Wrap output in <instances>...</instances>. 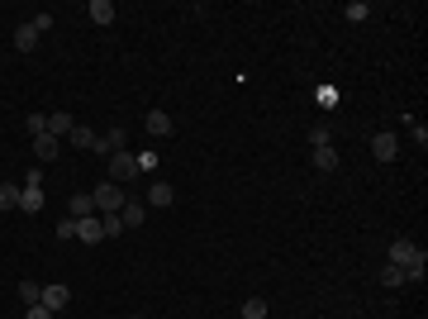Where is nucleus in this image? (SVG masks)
<instances>
[{"label": "nucleus", "mask_w": 428, "mask_h": 319, "mask_svg": "<svg viewBox=\"0 0 428 319\" xmlns=\"http://www.w3.org/2000/svg\"><path fill=\"white\" fill-rule=\"evenodd\" d=\"M19 210L24 214L43 210V177H38V167H29V177H24V186H19Z\"/></svg>", "instance_id": "f257e3e1"}, {"label": "nucleus", "mask_w": 428, "mask_h": 319, "mask_svg": "<svg viewBox=\"0 0 428 319\" xmlns=\"http://www.w3.org/2000/svg\"><path fill=\"white\" fill-rule=\"evenodd\" d=\"M91 201H96V214H119L124 210V191H119L114 181H101V186L91 191Z\"/></svg>", "instance_id": "f03ea898"}, {"label": "nucleus", "mask_w": 428, "mask_h": 319, "mask_svg": "<svg viewBox=\"0 0 428 319\" xmlns=\"http://www.w3.org/2000/svg\"><path fill=\"white\" fill-rule=\"evenodd\" d=\"M138 177V162H133V153L124 148V153H109V181L119 186V181H133Z\"/></svg>", "instance_id": "7ed1b4c3"}, {"label": "nucleus", "mask_w": 428, "mask_h": 319, "mask_svg": "<svg viewBox=\"0 0 428 319\" xmlns=\"http://www.w3.org/2000/svg\"><path fill=\"white\" fill-rule=\"evenodd\" d=\"M371 153H376V162H395V153H400V138H395L390 129H381V133L371 138Z\"/></svg>", "instance_id": "20e7f679"}, {"label": "nucleus", "mask_w": 428, "mask_h": 319, "mask_svg": "<svg viewBox=\"0 0 428 319\" xmlns=\"http://www.w3.org/2000/svg\"><path fill=\"white\" fill-rule=\"evenodd\" d=\"M67 301H72V291H67L62 281H48V286H43V296H38V305H48L53 315H57V310H67Z\"/></svg>", "instance_id": "39448f33"}, {"label": "nucleus", "mask_w": 428, "mask_h": 319, "mask_svg": "<svg viewBox=\"0 0 428 319\" xmlns=\"http://www.w3.org/2000/svg\"><path fill=\"white\" fill-rule=\"evenodd\" d=\"M148 133H152V138H172V133H176L172 114H167V110H148Z\"/></svg>", "instance_id": "423d86ee"}, {"label": "nucleus", "mask_w": 428, "mask_h": 319, "mask_svg": "<svg viewBox=\"0 0 428 319\" xmlns=\"http://www.w3.org/2000/svg\"><path fill=\"white\" fill-rule=\"evenodd\" d=\"M34 153H38V162H53V157L62 153V138H53V133L43 129V133H34Z\"/></svg>", "instance_id": "0eeeda50"}, {"label": "nucleus", "mask_w": 428, "mask_h": 319, "mask_svg": "<svg viewBox=\"0 0 428 319\" xmlns=\"http://www.w3.org/2000/svg\"><path fill=\"white\" fill-rule=\"evenodd\" d=\"M91 153H101V157H109V153H124V129H105L101 138H96V148Z\"/></svg>", "instance_id": "6e6552de"}, {"label": "nucleus", "mask_w": 428, "mask_h": 319, "mask_svg": "<svg viewBox=\"0 0 428 319\" xmlns=\"http://www.w3.org/2000/svg\"><path fill=\"white\" fill-rule=\"evenodd\" d=\"M77 238H81V243H101V238H105V224H101V214H91V219H77Z\"/></svg>", "instance_id": "1a4fd4ad"}, {"label": "nucleus", "mask_w": 428, "mask_h": 319, "mask_svg": "<svg viewBox=\"0 0 428 319\" xmlns=\"http://www.w3.org/2000/svg\"><path fill=\"white\" fill-rule=\"evenodd\" d=\"M172 201H176V191H172L167 181H152V191H148V205H152V210H167Z\"/></svg>", "instance_id": "9d476101"}, {"label": "nucleus", "mask_w": 428, "mask_h": 319, "mask_svg": "<svg viewBox=\"0 0 428 319\" xmlns=\"http://www.w3.org/2000/svg\"><path fill=\"white\" fill-rule=\"evenodd\" d=\"M14 48H19V53H34V48H38V29H34V24H19V29H14Z\"/></svg>", "instance_id": "9b49d317"}, {"label": "nucleus", "mask_w": 428, "mask_h": 319, "mask_svg": "<svg viewBox=\"0 0 428 319\" xmlns=\"http://www.w3.org/2000/svg\"><path fill=\"white\" fill-rule=\"evenodd\" d=\"M72 129H77V119H72V114H62V110H57V114H48V133H53V138H67Z\"/></svg>", "instance_id": "f8f14e48"}, {"label": "nucleus", "mask_w": 428, "mask_h": 319, "mask_svg": "<svg viewBox=\"0 0 428 319\" xmlns=\"http://www.w3.org/2000/svg\"><path fill=\"white\" fill-rule=\"evenodd\" d=\"M96 138H101V133H96V129H81V124H77V129L67 133V143H72V148H86V153L96 148Z\"/></svg>", "instance_id": "ddd939ff"}, {"label": "nucleus", "mask_w": 428, "mask_h": 319, "mask_svg": "<svg viewBox=\"0 0 428 319\" xmlns=\"http://www.w3.org/2000/svg\"><path fill=\"white\" fill-rule=\"evenodd\" d=\"M143 205H138V201H124V210H119V219H124V229H138V224H143Z\"/></svg>", "instance_id": "4468645a"}, {"label": "nucleus", "mask_w": 428, "mask_h": 319, "mask_svg": "<svg viewBox=\"0 0 428 319\" xmlns=\"http://www.w3.org/2000/svg\"><path fill=\"white\" fill-rule=\"evenodd\" d=\"M86 14H91L96 24H114V5H109V0H91V10H86Z\"/></svg>", "instance_id": "2eb2a0df"}, {"label": "nucleus", "mask_w": 428, "mask_h": 319, "mask_svg": "<svg viewBox=\"0 0 428 319\" xmlns=\"http://www.w3.org/2000/svg\"><path fill=\"white\" fill-rule=\"evenodd\" d=\"M96 214V201L91 196H72V219H91Z\"/></svg>", "instance_id": "dca6fc26"}, {"label": "nucleus", "mask_w": 428, "mask_h": 319, "mask_svg": "<svg viewBox=\"0 0 428 319\" xmlns=\"http://www.w3.org/2000/svg\"><path fill=\"white\" fill-rule=\"evenodd\" d=\"M243 319H267V301L262 296H248L243 301Z\"/></svg>", "instance_id": "f3484780"}, {"label": "nucleus", "mask_w": 428, "mask_h": 319, "mask_svg": "<svg viewBox=\"0 0 428 319\" xmlns=\"http://www.w3.org/2000/svg\"><path fill=\"white\" fill-rule=\"evenodd\" d=\"M381 286H405V267L386 262V267H381Z\"/></svg>", "instance_id": "a211bd4d"}, {"label": "nucleus", "mask_w": 428, "mask_h": 319, "mask_svg": "<svg viewBox=\"0 0 428 319\" xmlns=\"http://www.w3.org/2000/svg\"><path fill=\"white\" fill-rule=\"evenodd\" d=\"M0 210H19V186L0 181Z\"/></svg>", "instance_id": "6ab92c4d"}, {"label": "nucleus", "mask_w": 428, "mask_h": 319, "mask_svg": "<svg viewBox=\"0 0 428 319\" xmlns=\"http://www.w3.org/2000/svg\"><path fill=\"white\" fill-rule=\"evenodd\" d=\"M315 167H319V172H333V167H338V153H333V148H315Z\"/></svg>", "instance_id": "aec40b11"}, {"label": "nucleus", "mask_w": 428, "mask_h": 319, "mask_svg": "<svg viewBox=\"0 0 428 319\" xmlns=\"http://www.w3.org/2000/svg\"><path fill=\"white\" fill-rule=\"evenodd\" d=\"M38 296H43L38 281H19V301H24V305H38Z\"/></svg>", "instance_id": "412c9836"}, {"label": "nucleus", "mask_w": 428, "mask_h": 319, "mask_svg": "<svg viewBox=\"0 0 428 319\" xmlns=\"http://www.w3.org/2000/svg\"><path fill=\"white\" fill-rule=\"evenodd\" d=\"M343 14H347V19H352V24H362V19H366V14H371V5H366V0H352V5H347V10H343Z\"/></svg>", "instance_id": "4be33fe9"}, {"label": "nucleus", "mask_w": 428, "mask_h": 319, "mask_svg": "<svg viewBox=\"0 0 428 319\" xmlns=\"http://www.w3.org/2000/svg\"><path fill=\"white\" fill-rule=\"evenodd\" d=\"M101 224H105V238H119V233H124V219H119V214H101Z\"/></svg>", "instance_id": "5701e85b"}, {"label": "nucleus", "mask_w": 428, "mask_h": 319, "mask_svg": "<svg viewBox=\"0 0 428 319\" xmlns=\"http://www.w3.org/2000/svg\"><path fill=\"white\" fill-rule=\"evenodd\" d=\"M305 138H310V148H328V129H323V124H315Z\"/></svg>", "instance_id": "b1692460"}, {"label": "nucleus", "mask_w": 428, "mask_h": 319, "mask_svg": "<svg viewBox=\"0 0 428 319\" xmlns=\"http://www.w3.org/2000/svg\"><path fill=\"white\" fill-rule=\"evenodd\" d=\"M43 129H48V114L34 110V114H29V133H43Z\"/></svg>", "instance_id": "393cba45"}, {"label": "nucleus", "mask_w": 428, "mask_h": 319, "mask_svg": "<svg viewBox=\"0 0 428 319\" xmlns=\"http://www.w3.org/2000/svg\"><path fill=\"white\" fill-rule=\"evenodd\" d=\"M133 162H138V172H152L157 167V153H133Z\"/></svg>", "instance_id": "a878e982"}, {"label": "nucleus", "mask_w": 428, "mask_h": 319, "mask_svg": "<svg viewBox=\"0 0 428 319\" xmlns=\"http://www.w3.org/2000/svg\"><path fill=\"white\" fill-rule=\"evenodd\" d=\"M57 238H77V219H72V214L57 224Z\"/></svg>", "instance_id": "bb28decb"}, {"label": "nucleus", "mask_w": 428, "mask_h": 319, "mask_svg": "<svg viewBox=\"0 0 428 319\" xmlns=\"http://www.w3.org/2000/svg\"><path fill=\"white\" fill-rule=\"evenodd\" d=\"M24 319H53V310H48V305H29V310H24Z\"/></svg>", "instance_id": "cd10ccee"}, {"label": "nucleus", "mask_w": 428, "mask_h": 319, "mask_svg": "<svg viewBox=\"0 0 428 319\" xmlns=\"http://www.w3.org/2000/svg\"><path fill=\"white\" fill-rule=\"evenodd\" d=\"M319 105H338V91L333 86H319Z\"/></svg>", "instance_id": "c85d7f7f"}, {"label": "nucleus", "mask_w": 428, "mask_h": 319, "mask_svg": "<svg viewBox=\"0 0 428 319\" xmlns=\"http://www.w3.org/2000/svg\"><path fill=\"white\" fill-rule=\"evenodd\" d=\"M410 133H414V143H419V148H428V129H424V124H410Z\"/></svg>", "instance_id": "c756f323"}, {"label": "nucleus", "mask_w": 428, "mask_h": 319, "mask_svg": "<svg viewBox=\"0 0 428 319\" xmlns=\"http://www.w3.org/2000/svg\"><path fill=\"white\" fill-rule=\"evenodd\" d=\"M129 319H138V315H129Z\"/></svg>", "instance_id": "7c9ffc66"}]
</instances>
